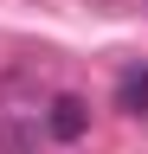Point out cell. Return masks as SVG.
<instances>
[{
  "label": "cell",
  "mask_w": 148,
  "mask_h": 154,
  "mask_svg": "<svg viewBox=\"0 0 148 154\" xmlns=\"http://www.w3.org/2000/svg\"><path fill=\"white\" fill-rule=\"evenodd\" d=\"M45 128H52V141H77V135L90 128V103H84V96H52Z\"/></svg>",
  "instance_id": "cell-1"
},
{
  "label": "cell",
  "mask_w": 148,
  "mask_h": 154,
  "mask_svg": "<svg viewBox=\"0 0 148 154\" xmlns=\"http://www.w3.org/2000/svg\"><path fill=\"white\" fill-rule=\"evenodd\" d=\"M116 109L148 116V64H129V71L116 77Z\"/></svg>",
  "instance_id": "cell-2"
}]
</instances>
